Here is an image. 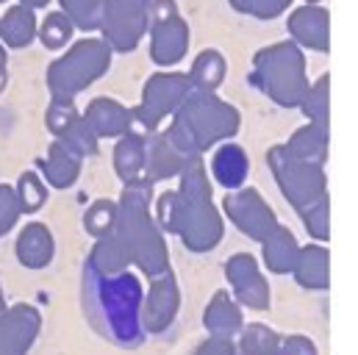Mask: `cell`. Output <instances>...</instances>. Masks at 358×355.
<instances>
[{"mask_svg": "<svg viewBox=\"0 0 358 355\" xmlns=\"http://www.w3.org/2000/svg\"><path fill=\"white\" fill-rule=\"evenodd\" d=\"M142 283L134 272L97 275L84 269V311L92 328L117 347H139L145 342L142 328Z\"/></svg>", "mask_w": 358, "mask_h": 355, "instance_id": "1", "label": "cell"}, {"mask_svg": "<svg viewBox=\"0 0 358 355\" xmlns=\"http://www.w3.org/2000/svg\"><path fill=\"white\" fill-rule=\"evenodd\" d=\"M180 186L173 191L170 217L162 231L176 233L192 253H208L222 242V217L211 203V183L203 167V156L186 159L180 167Z\"/></svg>", "mask_w": 358, "mask_h": 355, "instance_id": "2", "label": "cell"}, {"mask_svg": "<svg viewBox=\"0 0 358 355\" xmlns=\"http://www.w3.org/2000/svg\"><path fill=\"white\" fill-rule=\"evenodd\" d=\"M150 197L153 183H125L122 197L117 203V219H114V236L125 245L131 264H136L148 277H156L170 269V250L164 231L156 225L150 214Z\"/></svg>", "mask_w": 358, "mask_h": 355, "instance_id": "3", "label": "cell"}, {"mask_svg": "<svg viewBox=\"0 0 358 355\" xmlns=\"http://www.w3.org/2000/svg\"><path fill=\"white\" fill-rule=\"evenodd\" d=\"M239 128L236 106L225 103L214 92L192 89L173 111V125L164 131L183 156H203L211 145L234 136Z\"/></svg>", "mask_w": 358, "mask_h": 355, "instance_id": "4", "label": "cell"}, {"mask_svg": "<svg viewBox=\"0 0 358 355\" xmlns=\"http://www.w3.org/2000/svg\"><path fill=\"white\" fill-rule=\"evenodd\" d=\"M250 81L283 108H297L308 81H306V59L300 45L294 42H275L262 48L253 56Z\"/></svg>", "mask_w": 358, "mask_h": 355, "instance_id": "5", "label": "cell"}, {"mask_svg": "<svg viewBox=\"0 0 358 355\" xmlns=\"http://www.w3.org/2000/svg\"><path fill=\"white\" fill-rule=\"evenodd\" d=\"M111 48L103 39H81L48 67V89L53 100H73L78 92L106 75Z\"/></svg>", "mask_w": 358, "mask_h": 355, "instance_id": "6", "label": "cell"}, {"mask_svg": "<svg viewBox=\"0 0 358 355\" xmlns=\"http://www.w3.org/2000/svg\"><path fill=\"white\" fill-rule=\"evenodd\" d=\"M192 92V81L186 73H156L148 78L142 103L136 108H128V133L150 136L162 128L167 117L183 103V97Z\"/></svg>", "mask_w": 358, "mask_h": 355, "instance_id": "7", "label": "cell"}, {"mask_svg": "<svg viewBox=\"0 0 358 355\" xmlns=\"http://www.w3.org/2000/svg\"><path fill=\"white\" fill-rule=\"evenodd\" d=\"M267 161L280 191H283V197L292 203V208L297 214L303 208L314 205L317 200L328 197V191H325V164L294 159L292 153H286L283 145L269 147Z\"/></svg>", "mask_w": 358, "mask_h": 355, "instance_id": "8", "label": "cell"}, {"mask_svg": "<svg viewBox=\"0 0 358 355\" xmlns=\"http://www.w3.org/2000/svg\"><path fill=\"white\" fill-rule=\"evenodd\" d=\"M150 59L159 67H176L189 50V25L183 22L176 0H150L148 6Z\"/></svg>", "mask_w": 358, "mask_h": 355, "instance_id": "9", "label": "cell"}, {"mask_svg": "<svg viewBox=\"0 0 358 355\" xmlns=\"http://www.w3.org/2000/svg\"><path fill=\"white\" fill-rule=\"evenodd\" d=\"M148 6L150 0H106L103 42L120 53L134 50L148 31Z\"/></svg>", "mask_w": 358, "mask_h": 355, "instance_id": "10", "label": "cell"}, {"mask_svg": "<svg viewBox=\"0 0 358 355\" xmlns=\"http://www.w3.org/2000/svg\"><path fill=\"white\" fill-rule=\"evenodd\" d=\"M222 208L231 217V222L253 242H264L269 233L278 228L275 211L269 208V203L256 189H234L222 200Z\"/></svg>", "mask_w": 358, "mask_h": 355, "instance_id": "11", "label": "cell"}, {"mask_svg": "<svg viewBox=\"0 0 358 355\" xmlns=\"http://www.w3.org/2000/svg\"><path fill=\"white\" fill-rule=\"evenodd\" d=\"M180 308V289L176 275L167 269L150 280L148 294L142 297V328L145 333H164Z\"/></svg>", "mask_w": 358, "mask_h": 355, "instance_id": "12", "label": "cell"}, {"mask_svg": "<svg viewBox=\"0 0 358 355\" xmlns=\"http://www.w3.org/2000/svg\"><path fill=\"white\" fill-rule=\"evenodd\" d=\"M42 331V314L28 305L17 303L0 311V355H28L36 336Z\"/></svg>", "mask_w": 358, "mask_h": 355, "instance_id": "13", "label": "cell"}, {"mask_svg": "<svg viewBox=\"0 0 358 355\" xmlns=\"http://www.w3.org/2000/svg\"><path fill=\"white\" fill-rule=\"evenodd\" d=\"M225 277L236 294V300L253 311L269 308V283L262 275L259 261L250 253H236L225 261Z\"/></svg>", "mask_w": 358, "mask_h": 355, "instance_id": "14", "label": "cell"}, {"mask_svg": "<svg viewBox=\"0 0 358 355\" xmlns=\"http://www.w3.org/2000/svg\"><path fill=\"white\" fill-rule=\"evenodd\" d=\"M289 34L294 45H306L311 50H331V14L320 3H306L292 11L289 17Z\"/></svg>", "mask_w": 358, "mask_h": 355, "instance_id": "15", "label": "cell"}, {"mask_svg": "<svg viewBox=\"0 0 358 355\" xmlns=\"http://www.w3.org/2000/svg\"><path fill=\"white\" fill-rule=\"evenodd\" d=\"M203 328L208 331V336H217V339H234L245 328L242 308L225 289L214 291V297L208 300L203 311Z\"/></svg>", "mask_w": 358, "mask_h": 355, "instance_id": "16", "label": "cell"}, {"mask_svg": "<svg viewBox=\"0 0 358 355\" xmlns=\"http://www.w3.org/2000/svg\"><path fill=\"white\" fill-rule=\"evenodd\" d=\"M145 147H148V173H145V178L150 183L176 178L180 173V167L186 164V159H192V156L180 153L164 131H156V133L145 136Z\"/></svg>", "mask_w": 358, "mask_h": 355, "instance_id": "17", "label": "cell"}, {"mask_svg": "<svg viewBox=\"0 0 358 355\" xmlns=\"http://www.w3.org/2000/svg\"><path fill=\"white\" fill-rule=\"evenodd\" d=\"M294 280L303 289L325 291L331 286V253L325 245H306L297 250V261L292 266Z\"/></svg>", "mask_w": 358, "mask_h": 355, "instance_id": "18", "label": "cell"}, {"mask_svg": "<svg viewBox=\"0 0 358 355\" xmlns=\"http://www.w3.org/2000/svg\"><path fill=\"white\" fill-rule=\"evenodd\" d=\"M53 253H56V242H53V233H50L48 225L28 222L20 231V236H17V259H20L22 266L45 269L53 261Z\"/></svg>", "mask_w": 358, "mask_h": 355, "instance_id": "19", "label": "cell"}, {"mask_svg": "<svg viewBox=\"0 0 358 355\" xmlns=\"http://www.w3.org/2000/svg\"><path fill=\"white\" fill-rule=\"evenodd\" d=\"M81 117L97 139H114L128 133V108L111 97H94Z\"/></svg>", "mask_w": 358, "mask_h": 355, "instance_id": "20", "label": "cell"}, {"mask_svg": "<svg viewBox=\"0 0 358 355\" xmlns=\"http://www.w3.org/2000/svg\"><path fill=\"white\" fill-rule=\"evenodd\" d=\"M114 173L120 175L122 183H139L148 180V147L145 136L136 133H122L117 147H114Z\"/></svg>", "mask_w": 358, "mask_h": 355, "instance_id": "21", "label": "cell"}, {"mask_svg": "<svg viewBox=\"0 0 358 355\" xmlns=\"http://www.w3.org/2000/svg\"><path fill=\"white\" fill-rule=\"evenodd\" d=\"M36 167L42 170L45 180L53 186V189H70L76 180H78V173H81V159L76 153H70L59 139L50 142L48 147V156H42L36 161Z\"/></svg>", "mask_w": 358, "mask_h": 355, "instance_id": "22", "label": "cell"}, {"mask_svg": "<svg viewBox=\"0 0 358 355\" xmlns=\"http://www.w3.org/2000/svg\"><path fill=\"white\" fill-rule=\"evenodd\" d=\"M328 139H331V125L308 122L306 128H297V131L292 133V139H289L283 147H286V153H292L294 159H306V161L325 164V159H328Z\"/></svg>", "mask_w": 358, "mask_h": 355, "instance_id": "23", "label": "cell"}, {"mask_svg": "<svg viewBox=\"0 0 358 355\" xmlns=\"http://www.w3.org/2000/svg\"><path fill=\"white\" fill-rule=\"evenodd\" d=\"M248 173H250L248 153H245V147H239L234 142L222 145L211 159V175L225 189H242V183L248 180Z\"/></svg>", "mask_w": 358, "mask_h": 355, "instance_id": "24", "label": "cell"}, {"mask_svg": "<svg viewBox=\"0 0 358 355\" xmlns=\"http://www.w3.org/2000/svg\"><path fill=\"white\" fill-rule=\"evenodd\" d=\"M36 36V17H34V8L17 3L11 6L3 17H0V45L3 48H25L31 45Z\"/></svg>", "mask_w": 358, "mask_h": 355, "instance_id": "25", "label": "cell"}, {"mask_svg": "<svg viewBox=\"0 0 358 355\" xmlns=\"http://www.w3.org/2000/svg\"><path fill=\"white\" fill-rule=\"evenodd\" d=\"M262 245H264V264H267L269 272H275V275H289L294 261H297V250H300L294 233H292L289 228L278 225Z\"/></svg>", "mask_w": 358, "mask_h": 355, "instance_id": "26", "label": "cell"}, {"mask_svg": "<svg viewBox=\"0 0 358 355\" xmlns=\"http://www.w3.org/2000/svg\"><path fill=\"white\" fill-rule=\"evenodd\" d=\"M87 266L94 269L97 275H120V272H125L131 266V256H128L125 245L111 231V233H106V236L97 239V245L92 247Z\"/></svg>", "mask_w": 358, "mask_h": 355, "instance_id": "27", "label": "cell"}, {"mask_svg": "<svg viewBox=\"0 0 358 355\" xmlns=\"http://www.w3.org/2000/svg\"><path fill=\"white\" fill-rule=\"evenodd\" d=\"M225 70H228V64L220 50H203V53H197V59L192 61V70L186 75L192 81V89L214 92L225 81Z\"/></svg>", "mask_w": 358, "mask_h": 355, "instance_id": "28", "label": "cell"}, {"mask_svg": "<svg viewBox=\"0 0 358 355\" xmlns=\"http://www.w3.org/2000/svg\"><path fill=\"white\" fill-rule=\"evenodd\" d=\"M297 108L308 117V122L331 125V75L328 73L306 89V94H303Z\"/></svg>", "mask_w": 358, "mask_h": 355, "instance_id": "29", "label": "cell"}, {"mask_svg": "<svg viewBox=\"0 0 358 355\" xmlns=\"http://www.w3.org/2000/svg\"><path fill=\"white\" fill-rule=\"evenodd\" d=\"M70 153H76L78 159H84V156H94L97 153V136L92 133V128L87 125V119L81 117V114H76L73 119H70V125L56 136Z\"/></svg>", "mask_w": 358, "mask_h": 355, "instance_id": "30", "label": "cell"}, {"mask_svg": "<svg viewBox=\"0 0 358 355\" xmlns=\"http://www.w3.org/2000/svg\"><path fill=\"white\" fill-rule=\"evenodd\" d=\"M239 353L242 355H278L280 350V333H275L267 325H248L239 331Z\"/></svg>", "mask_w": 358, "mask_h": 355, "instance_id": "31", "label": "cell"}, {"mask_svg": "<svg viewBox=\"0 0 358 355\" xmlns=\"http://www.w3.org/2000/svg\"><path fill=\"white\" fill-rule=\"evenodd\" d=\"M73 31H76V25L67 20L64 11H50V14L42 20V25H36V36H39V42H42L48 50H62V48H67L70 39H73Z\"/></svg>", "mask_w": 358, "mask_h": 355, "instance_id": "32", "label": "cell"}, {"mask_svg": "<svg viewBox=\"0 0 358 355\" xmlns=\"http://www.w3.org/2000/svg\"><path fill=\"white\" fill-rule=\"evenodd\" d=\"M62 11L67 14V20L81 28V31H94L103 25V11H106V0H62Z\"/></svg>", "mask_w": 358, "mask_h": 355, "instance_id": "33", "label": "cell"}, {"mask_svg": "<svg viewBox=\"0 0 358 355\" xmlns=\"http://www.w3.org/2000/svg\"><path fill=\"white\" fill-rule=\"evenodd\" d=\"M14 191H17V203H20L22 214H36L45 205V200H48V189H45L42 178L36 175V173H31V170L20 175Z\"/></svg>", "mask_w": 358, "mask_h": 355, "instance_id": "34", "label": "cell"}, {"mask_svg": "<svg viewBox=\"0 0 358 355\" xmlns=\"http://www.w3.org/2000/svg\"><path fill=\"white\" fill-rule=\"evenodd\" d=\"M114 219H117V203L100 197V200H94L90 208H87V214H84V228H87L90 236L100 239V236H106V233L114 231Z\"/></svg>", "mask_w": 358, "mask_h": 355, "instance_id": "35", "label": "cell"}, {"mask_svg": "<svg viewBox=\"0 0 358 355\" xmlns=\"http://www.w3.org/2000/svg\"><path fill=\"white\" fill-rule=\"evenodd\" d=\"M300 217H303L306 231L311 233V239H317V242H322V245L331 239V203H328V197H322V200H317L314 205L303 208Z\"/></svg>", "mask_w": 358, "mask_h": 355, "instance_id": "36", "label": "cell"}, {"mask_svg": "<svg viewBox=\"0 0 358 355\" xmlns=\"http://www.w3.org/2000/svg\"><path fill=\"white\" fill-rule=\"evenodd\" d=\"M236 11L242 14H250L256 20H272L278 17L280 11H286L292 6V0H228Z\"/></svg>", "mask_w": 358, "mask_h": 355, "instance_id": "37", "label": "cell"}, {"mask_svg": "<svg viewBox=\"0 0 358 355\" xmlns=\"http://www.w3.org/2000/svg\"><path fill=\"white\" fill-rule=\"evenodd\" d=\"M20 217H22V211L17 203V191L8 183H0V236H6L17 225Z\"/></svg>", "mask_w": 358, "mask_h": 355, "instance_id": "38", "label": "cell"}, {"mask_svg": "<svg viewBox=\"0 0 358 355\" xmlns=\"http://www.w3.org/2000/svg\"><path fill=\"white\" fill-rule=\"evenodd\" d=\"M78 111H76V106H73V100H53L50 106H48V114H45V125L50 128V133L53 136H59L67 125H70V119L76 117Z\"/></svg>", "mask_w": 358, "mask_h": 355, "instance_id": "39", "label": "cell"}, {"mask_svg": "<svg viewBox=\"0 0 358 355\" xmlns=\"http://www.w3.org/2000/svg\"><path fill=\"white\" fill-rule=\"evenodd\" d=\"M278 355H320V353H317V345L308 336L292 333V336H280V350H278Z\"/></svg>", "mask_w": 358, "mask_h": 355, "instance_id": "40", "label": "cell"}, {"mask_svg": "<svg viewBox=\"0 0 358 355\" xmlns=\"http://www.w3.org/2000/svg\"><path fill=\"white\" fill-rule=\"evenodd\" d=\"M194 355H236V345H234V339L208 336V339L194 350Z\"/></svg>", "mask_w": 358, "mask_h": 355, "instance_id": "41", "label": "cell"}, {"mask_svg": "<svg viewBox=\"0 0 358 355\" xmlns=\"http://www.w3.org/2000/svg\"><path fill=\"white\" fill-rule=\"evenodd\" d=\"M8 84V70H6V48L0 45V92Z\"/></svg>", "mask_w": 358, "mask_h": 355, "instance_id": "42", "label": "cell"}, {"mask_svg": "<svg viewBox=\"0 0 358 355\" xmlns=\"http://www.w3.org/2000/svg\"><path fill=\"white\" fill-rule=\"evenodd\" d=\"M22 6H28V8H42V6H48L50 0H20Z\"/></svg>", "mask_w": 358, "mask_h": 355, "instance_id": "43", "label": "cell"}, {"mask_svg": "<svg viewBox=\"0 0 358 355\" xmlns=\"http://www.w3.org/2000/svg\"><path fill=\"white\" fill-rule=\"evenodd\" d=\"M6 308V297H3V289H0V311Z\"/></svg>", "mask_w": 358, "mask_h": 355, "instance_id": "44", "label": "cell"}, {"mask_svg": "<svg viewBox=\"0 0 358 355\" xmlns=\"http://www.w3.org/2000/svg\"><path fill=\"white\" fill-rule=\"evenodd\" d=\"M306 3H320V0H306Z\"/></svg>", "mask_w": 358, "mask_h": 355, "instance_id": "45", "label": "cell"}, {"mask_svg": "<svg viewBox=\"0 0 358 355\" xmlns=\"http://www.w3.org/2000/svg\"><path fill=\"white\" fill-rule=\"evenodd\" d=\"M0 3H3V0H0Z\"/></svg>", "mask_w": 358, "mask_h": 355, "instance_id": "46", "label": "cell"}]
</instances>
